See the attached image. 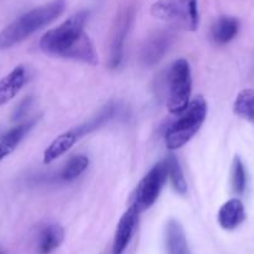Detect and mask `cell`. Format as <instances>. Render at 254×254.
I'll use <instances>...</instances> for the list:
<instances>
[{"label":"cell","mask_w":254,"mask_h":254,"mask_svg":"<svg viewBox=\"0 0 254 254\" xmlns=\"http://www.w3.org/2000/svg\"><path fill=\"white\" fill-rule=\"evenodd\" d=\"M87 11H79L40 39V49L48 55L61 56L95 66L99 63L96 49L84 31Z\"/></svg>","instance_id":"cell-1"},{"label":"cell","mask_w":254,"mask_h":254,"mask_svg":"<svg viewBox=\"0 0 254 254\" xmlns=\"http://www.w3.org/2000/svg\"><path fill=\"white\" fill-rule=\"evenodd\" d=\"M65 6H66L65 0H53L50 3L38 6L19 16L5 29L0 31V50L9 49L21 43L44 26L53 23L63 14Z\"/></svg>","instance_id":"cell-2"},{"label":"cell","mask_w":254,"mask_h":254,"mask_svg":"<svg viewBox=\"0 0 254 254\" xmlns=\"http://www.w3.org/2000/svg\"><path fill=\"white\" fill-rule=\"evenodd\" d=\"M116 111L117 105H106V106L102 107L94 117H91L90 120L85 121L84 124L72 127L69 131H65V132L61 133L60 136H58V137L48 146V148H46L45 152H44V163L48 165V163H51L55 160H58L60 156H63L64 153H66L67 151L80 140V138L89 135L92 131H96L97 128H100V127L104 126L105 124L111 121L115 117V115H116Z\"/></svg>","instance_id":"cell-3"},{"label":"cell","mask_w":254,"mask_h":254,"mask_svg":"<svg viewBox=\"0 0 254 254\" xmlns=\"http://www.w3.org/2000/svg\"><path fill=\"white\" fill-rule=\"evenodd\" d=\"M207 102L202 96L194 97L187 109L166 131V146L168 150H178L190 142L199 131L207 117Z\"/></svg>","instance_id":"cell-4"},{"label":"cell","mask_w":254,"mask_h":254,"mask_svg":"<svg viewBox=\"0 0 254 254\" xmlns=\"http://www.w3.org/2000/svg\"><path fill=\"white\" fill-rule=\"evenodd\" d=\"M153 18L185 31H196L199 25L198 0H157L151 6Z\"/></svg>","instance_id":"cell-5"},{"label":"cell","mask_w":254,"mask_h":254,"mask_svg":"<svg viewBox=\"0 0 254 254\" xmlns=\"http://www.w3.org/2000/svg\"><path fill=\"white\" fill-rule=\"evenodd\" d=\"M192 92V74L186 59H178L171 65L167 74V109L180 115L190 105Z\"/></svg>","instance_id":"cell-6"},{"label":"cell","mask_w":254,"mask_h":254,"mask_svg":"<svg viewBox=\"0 0 254 254\" xmlns=\"http://www.w3.org/2000/svg\"><path fill=\"white\" fill-rule=\"evenodd\" d=\"M167 177V166L165 161L156 163L138 183L131 204H133L141 213L147 211L157 201Z\"/></svg>","instance_id":"cell-7"},{"label":"cell","mask_w":254,"mask_h":254,"mask_svg":"<svg viewBox=\"0 0 254 254\" xmlns=\"http://www.w3.org/2000/svg\"><path fill=\"white\" fill-rule=\"evenodd\" d=\"M136 9L133 4H127L117 13L112 25L111 35H110V53L109 66L111 69H117L121 65L124 59V49L126 38L132 28L135 20Z\"/></svg>","instance_id":"cell-8"},{"label":"cell","mask_w":254,"mask_h":254,"mask_svg":"<svg viewBox=\"0 0 254 254\" xmlns=\"http://www.w3.org/2000/svg\"><path fill=\"white\" fill-rule=\"evenodd\" d=\"M175 34L171 30L155 31L147 38L141 49V61L146 66H153L162 60L171 48Z\"/></svg>","instance_id":"cell-9"},{"label":"cell","mask_w":254,"mask_h":254,"mask_svg":"<svg viewBox=\"0 0 254 254\" xmlns=\"http://www.w3.org/2000/svg\"><path fill=\"white\" fill-rule=\"evenodd\" d=\"M141 212L133 204H130L128 209L122 214L117 224L116 232L112 242V254H122L130 244L138 224Z\"/></svg>","instance_id":"cell-10"},{"label":"cell","mask_w":254,"mask_h":254,"mask_svg":"<svg viewBox=\"0 0 254 254\" xmlns=\"http://www.w3.org/2000/svg\"><path fill=\"white\" fill-rule=\"evenodd\" d=\"M28 80V72L24 65H18L6 76L0 80V106L8 104L19 94Z\"/></svg>","instance_id":"cell-11"},{"label":"cell","mask_w":254,"mask_h":254,"mask_svg":"<svg viewBox=\"0 0 254 254\" xmlns=\"http://www.w3.org/2000/svg\"><path fill=\"white\" fill-rule=\"evenodd\" d=\"M244 219H246V211L241 199H229L219 208L218 223L226 231H233L238 228Z\"/></svg>","instance_id":"cell-12"},{"label":"cell","mask_w":254,"mask_h":254,"mask_svg":"<svg viewBox=\"0 0 254 254\" xmlns=\"http://www.w3.org/2000/svg\"><path fill=\"white\" fill-rule=\"evenodd\" d=\"M165 244L167 254H192L183 227L176 219H170L166 226Z\"/></svg>","instance_id":"cell-13"},{"label":"cell","mask_w":254,"mask_h":254,"mask_svg":"<svg viewBox=\"0 0 254 254\" xmlns=\"http://www.w3.org/2000/svg\"><path fill=\"white\" fill-rule=\"evenodd\" d=\"M38 120L39 117L29 120V121L24 122V124L11 128L8 133H5V135L3 136V138L0 140V162L18 147V145L23 141V138L28 135L29 131L35 126Z\"/></svg>","instance_id":"cell-14"},{"label":"cell","mask_w":254,"mask_h":254,"mask_svg":"<svg viewBox=\"0 0 254 254\" xmlns=\"http://www.w3.org/2000/svg\"><path fill=\"white\" fill-rule=\"evenodd\" d=\"M239 31L238 19L233 16H221L212 25L211 38L218 45H224L233 40Z\"/></svg>","instance_id":"cell-15"},{"label":"cell","mask_w":254,"mask_h":254,"mask_svg":"<svg viewBox=\"0 0 254 254\" xmlns=\"http://www.w3.org/2000/svg\"><path fill=\"white\" fill-rule=\"evenodd\" d=\"M65 232L59 224H49L41 229L39 234L38 252L39 254H50L58 249L64 242Z\"/></svg>","instance_id":"cell-16"},{"label":"cell","mask_w":254,"mask_h":254,"mask_svg":"<svg viewBox=\"0 0 254 254\" xmlns=\"http://www.w3.org/2000/svg\"><path fill=\"white\" fill-rule=\"evenodd\" d=\"M234 114L254 124V90L246 89L239 92L233 105Z\"/></svg>","instance_id":"cell-17"},{"label":"cell","mask_w":254,"mask_h":254,"mask_svg":"<svg viewBox=\"0 0 254 254\" xmlns=\"http://www.w3.org/2000/svg\"><path fill=\"white\" fill-rule=\"evenodd\" d=\"M89 158L84 155L72 156L65 166L61 168L60 171V180L65 181V182H70V181L76 180L77 177L82 175L85 171L89 167Z\"/></svg>","instance_id":"cell-18"},{"label":"cell","mask_w":254,"mask_h":254,"mask_svg":"<svg viewBox=\"0 0 254 254\" xmlns=\"http://www.w3.org/2000/svg\"><path fill=\"white\" fill-rule=\"evenodd\" d=\"M165 162L166 166H167V173L171 180V183H172L173 190L178 194H186V192H187V182H186L180 161L177 160L175 155H170L166 158Z\"/></svg>","instance_id":"cell-19"},{"label":"cell","mask_w":254,"mask_h":254,"mask_svg":"<svg viewBox=\"0 0 254 254\" xmlns=\"http://www.w3.org/2000/svg\"><path fill=\"white\" fill-rule=\"evenodd\" d=\"M232 187L234 193L243 194L247 188V172L244 163L238 156H236L232 163Z\"/></svg>","instance_id":"cell-20"},{"label":"cell","mask_w":254,"mask_h":254,"mask_svg":"<svg viewBox=\"0 0 254 254\" xmlns=\"http://www.w3.org/2000/svg\"><path fill=\"white\" fill-rule=\"evenodd\" d=\"M31 101H33V99H31V97H26V99H24L23 101H21L20 104L16 106L15 111H14V114H13V120L21 119V117H23L24 115L28 112L29 107H30V105H31Z\"/></svg>","instance_id":"cell-21"},{"label":"cell","mask_w":254,"mask_h":254,"mask_svg":"<svg viewBox=\"0 0 254 254\" xmlns=\"http://www.w3.org/2000/svg\"><path fill=\"white\" fill-rule=\"evenodd\" d=\"M0 254H5V253H4L3 249H0Z\"/></svg>","instance_id":"cell-22"}]
</instances>
